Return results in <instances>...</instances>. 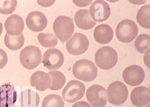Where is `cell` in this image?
<instances>
[{"label": "cell", "instance_id": "obj_1", "mask_svg": "<svg viewBox=\"0 0 150 107\" xmlns=\"http://www.w3.org/2000/svg\"><path fill=\"white\" fill-rule=\"evenodd\" d=\"M74 76L82 81L89 82L93 81L98 74L96 64L89 60L82 59L77 61L72 68Z\"/></svg>", "mask_w": 150, "mask_h": 107}, {"label": "cell", "instance_id": "obj_2", "mask_svg": "<svg viewBox=\"0 0 150 107\" xmlns=\"http://www.w3.org/2000/svg\"><path fill=\"white\" fill-rule=\"evenodd\" d=\"M55 37L64 43L71 37L74 32L73 19L67 16H60L55 19L53 26Z\"/></svg>", "mask_w": 150, "mask_h": 107}, {"label": "cell", "instance_id": "obj_3", "mask_svg": "<svg viewBox=\"0 0 150 107\" xmlns=\"http://www.w3.org/2000/svg\"><path fill=\"white\" fill-rule=\"evenodd\" d=\"M118 55L116 51L110 46H103L96 52V64L102 70H110L117 64Z\"/></svg>", "mask_w": 150, "mask_h": 107}, {"label": "cell", "instance_id": "obj_4", "mask_svg": "<svg viewBox=\"0 0 150 107\" xmlns=\"http://www.w3.org/2000/svg\"><path fill=\"white\" fill-rule=\"evenodd\" d=\"M42 54L40 48L35 46H28L21 50L19 60L21 65L28 70L38 67L42 62Z\"/></svg>", "mask_w": 150, "mask_h": 107}, {"label": "cell", "instance_id": "obj_5", "mask_svg": "<svg viewBox=\"0 0 150 107\" xmlns=\"http://www.w3.org/2000/svg\"><path fill=\"white\" fill-rule=\"evenodd\" d=\"M115 34L117 39L121 42H131L138 34V27L131 19H123L118 24Z\"/></svg>", "mask_w": 150, "mask_h": 107}, {"label": "cell", "instance_id": "obj_6", "mask_svg": "<svg viewBox=\"0 0 150 107\" xmlns=\"http://www.w3.org/2000/svg\"><path fill=\"white\" fill-rule=\"evenodd\" d=\"M127 86L120 81H115L110 84L107 91L109 103L114 105H121L125 103L128 97Z\"/></svg>", "mask_w": 150, "mask_h": 107}, {"label": "cell", "instance_id": "obj_7", "mask_svg": "<svg viewBox=\"0 0 150 107\" xmlns=\"http://www.w3.org/2000/svg\"><path fill=\"white\" fill-rule=\"evenodd\" d=\"M86 92V86L79 80H71L62 91V96L65 101L69 103L77 102L83 98Z\"/></svg>", "mask_w": 150, "mask_h": 107}, {"label": "cell", "instance_id": "obj_8", "mask_svg": "<svg viewBox=\"0 0 150 107\" xmlns=\"http://www.w3.org/2000/svg\"><path fill=\"white\" fill-rule=\"evenodd\" d=\"M88 101L93 107H104L107 104V90L99 84L89 87L86 91Z\"/></svg>", "mask_w": 150, "mask_h": 107}, {"label": "cell", "instance_id": "obj_9", "mask_svg": "<svg viewBox=\"0 0 150 107\" xmlns=\"http://www.w3.org/2000/svg\"><path fill=\"white\" fill-rule=\"evenodd\" d=\"M89 48V40L83 34L75 33L66 43L67 52L72 55L78 56L83 54Z\"/></svg>", "mask_w": 150, "mask_h": 107}, {"label": "cell", "instance_id": "obj_10", "mask_svg": "<svg viewBox=\"0 0 150 107\" xmlns=\"http://www.w3.org/2000/svg\"><path fill=\"white\" fill-rule=\"evenodd\" d=\"M89 14L96 22H102L108 19L111 14L110 6L103 0H96L91 3Z\"/></svg>", "mask_w": 150, "mask_h": 107}, {"label": "cell", "instance_id": "obj_11", "mask_svg": "<svg viewBox=\"0 0 150 107\" xmlns=\"http://www.w3.org/2000/svg\"><path fill=\"white\" fill-rule=\"evenodd\" d=\"M146 74L144 70L138 65H131L124 70L123 78L125 82L132 86L141 84L145 79Z\"/></svg>", "mask_w": 150, "mask_h": 107}, {"label": "cell", "instance_id": "obj_12", "mask_svg": "<svg viewBox=\"0 0 150 107\" xmlns=\"http://www.w3.org/2000/svg\"><path fill=\"white\" fill-rule=\"evenodd\" d=\"M64 54L56 48L48 49L43 56V64L48 70L59 69L64 64Z\"/></svg>", "mask_w": 150, "mask_h": 107}, {"label": "cell", "instance_id": "obj_13", "mask_svg": "<svg viewBox=\"0 0 150 107\" xmlns=\"http://www.w3.org/2000/svg\"><path fill=\"white\" fill-rule=\"evenodd\" d=\"M26 24L30 30L40 32L47 27V19L42 12L34 11L28 14L26 18Z\"/></svg>", "mask_w": 150, "mask_h": 107}, {"label": "cell", "instance_id": "obj_14", "mask_svg": "<svg viewBox=\"0 0 150 107\" xmlns=\"http://www.w3.org/2000/svg\"><path fill=\"white\" fill-rule=\"evenodd\" d=\"M18 99V93L11 84L0 86V107H13Z\"/></svg>", "mask_w": 150, "mask_h": 107}, {"label": "cell", "instance_id": "obj_15", "mask_svg": "<svg viewBox=\"0 0 150 107\" xmlns=\"http://www.w3.org/2000/svg\"><path fill=\"white\" fill-rule=\"evenodd\" d=\"M5 28L9 35L13 36L21 35L24 29L23 19L16 14L11 15L5 21Z\"/></svg>", "mask_w": 150, "mask_h": 107}, {"label": "cell", "instance_id": "obj_16", "mask_svg": "<svg viewBox=\"0 0 150 107\" xmlns=\"http://www.w3.org/2000/svg\"><path fill=\"white\" fill-rule=\"evenodd\" d=\"M131 101L134 106L142 107L147 105L150 101L149 89L146 86H138L133 90Z\"/></svg>", "mask_w": 150, "mask_h": 107}, {"label": "cell", "instance_id": "obj_17", "mask_svg": "<svg viewBox=\"0 0 150 107\" xmlns=\"http://www.w3.org/2000/svg\"><path fill=\"white\" fill-rule=\"evenodd\" d=\"M52 79L47 73L37 71L33 73L30 78V84L39 91L43 92L50 88Z\"/></svg>", "mask_w": 150, "mask_h": 107}, {"label": "cell", "instance_id": "obj_18", "mask_svg": "<svg viewBox=\"0 0 150 107\" xmlns=\"http://www.w3.org/2000/svg\"><path fill=\"white\" fill-rule=\"evenodd\" d=\"M94 38L97 42L106 44L110 42L113 38V31L107 24H101L96 27L93 31Z\"/></svg>", "mask_w": 150, "mask_h": 107}, {"label": "cell", "instance_id": "obj_19", "mask_svg": "<svg viewBox=\"0 0 150 107\" xmlns=\"http://www.w3.org/2000/svg\"><path fill=\"white\" fill-rule=\"evenodd\" d=\"M74 19L77 26L82 30H90L95 27L96 24L88 9H80L77 11L74 16Z\"/></svg>", "mask_w": 150, "mask_h": 107}, {"label": "cell", "instance_id": "obj_20", "mask_svg": "<svg viewBox=\"0 0 150 107\" xmlns=\"http://www.w3.org/2000/svg\"><path fill=\"white\" fill-rule=\"evenodd\" d=\"M40 101L39 94L31 89L24 90L19 96V102L21 107H37Z\"/></svg>", "mask_w": 150, "mask_h": 107}, {"label": "cell", "instance_id": "obj_21", "mask_svg": "<svg viewBox=\"0 0 150 107\" xmlns=\"http://www.w3.org/2000/svg\"><path fill=\"white\" fill-rule=\"evenodd\" d=\"M25 38L23 34L21 35L13 36L6 34L4 37V42L7 48L11 50H18L23 47Z\"/></svg>", "mask_w": 150, "mask_h": 107}, {"label": "cell", "instance_id": "obj_22", "mask_svg": "<svg viewBox=\"0 0 150 107\" xmlns=\"http://www.w3.org/2000/svg\"><path fill=\"white\" fill-rule=\"evenodd\" d=\"M48 74L52 79V82L50 86V89L52 91H58L64 86L66 82V78L62 72L57 70L51 71Z\"/></svg>", "mask_w": 150, "mask_h": 107}, {"label": "cell", "instance_id": "obj_23", "mask_svg": "<svg viewBox=\"0 0 150 107\" xmlns=\"http://www.w3.org/2000/svg\"><path fill=\"white\" fill-rule=\"evenodd\" d=\"M150 6L146 5L142 6L137 12L136 19L137 21L142 28L146 29L150 28Z\"/></svg>", "mask_w": 150, "mask_h": 107}, {"label": "cell", "instance_id": "obj_24", "mask_svg": "<svg viewBox=\"0 0 150 107\" xmlns=\"http://www.w3.org/2000/svg\"><path fill=\"white\" fill-rule=\"evenodd\" d=\"M38 40L40 44L45 48H54L58 43L57 38L53 34H39Z\"/></svg>", "mask_w": 150, "mask_h": 107}, {"label": "cell", "instance_id": "obj_25", "mask_svg": "<svg viewBox=\"0 0 150 107\" xmlns=\"http://www.w3.org/2000/svg\"><path fill=\"white\" fill-rule=\"evenodd\" d=\"M42 107H65V103L59 95L50 94L43 99Z\"/></svg>", "mask_w": 150, "mask_h": 107}, {"label": "cell", "instance_id": "obj_26", "mask_svg": "<svg viewBox=\"0 0 150 107\" xmlns=\"http://www.w3.org/2000/svg\"><path fill=\"white\" fill-rule=\"evenodd\" d=\"M149 45L150 37L146 34L139 35L135 41V47L141 54H144L147 50H149Z\"/></svg>", "mask_w": 150, "mask_h": 107}, {"label": "cell", "instance_id": "obj_27", "mask_svg": "<svg viewBox=\"0 0 150 107\" xmlns=\"http://www.w3.org/2000/svg\"><path fill=\"white\" fill-rule=\"evenodd\" d=\"M18 1L16 0H0V14H11L16 9Z\"/></svg>", "mask_w": 150, "mask_h": 107}, {"label": "cell", "instance_id": "obj_28", "mask_svg": "<svg viewBox=\"0 0 150 107\" xmlns=\"http://www.w3.org/2000/svg\"><path fill=\"white\" fill-rule=\"evenodd\" d=\"M8 57L6 52L4 50L0 49V69L6 66L8 63Z\"/></svg>", "mask_w": 150, "mask_h": 107}, {"label": "cell", "instance_id": "obj_29", "mask_svg": "<svg viewBox=\"0 0 150 107\" xmlns=\"http://www.w3.org/2000/svg\"><path fill=\"white\" fill-rule=\"evenodd\" d=\"M73 3L78 7H85L91 4L92 3V1L91 0H74Z\"/></svg>", "mask_w": 150, "mask_h": 107}, {"label": "cell", "instance_id": "obj_30", "mask_svg": "<svg viewBox=\"0 0 150 107\" xmlns=\"http://www.w3.org/2000/svg\"><path fill=\"white\" fill-rule=\"evenodd\" d=\"M55 2V0H40L38 1V4L42 7H49L52 6Z\"/></svg>", "mask_w": 150, "mask_h": 107}, {"label": "cell", "instance_id": "obj_31", "mask_svg": "<svg viewBox=\"0 0 150 107\" xmlns=\"http://www.w3.org/2000/svg\"><path fill=\"white\" fill-rule=\"evenodd\" d=\"M71 107H92V106H91L88 103H87V102L80 101V102H77V103H75Z\"/></svg>", "mask_w": 150, "mask_h": 107}, {"label": "cell", "instance_id": "obj_32", "mask_svg": "<svg viewBox=\"0 0 150 107\" xmlns=\"http://www.w3.org/2000/svg\"><path fill=\"white\" fill-rule=\"evenodd\" d=\"M149 50H147L144 56V62L147 67H149Z\"/></svg>", "mask_w": 150, "mask_h": 107}, {"label": "cell", "instance_id": "obj_33", "mask_svg": "<svg viewBox=\"0 0 150 107\" xmlns=\"http://www.w3.org/2000/svg\"><path fill=\"white\" fill-rule=\"evenodd\" d=\"M132 3H134V4H144L146 3V1H131Z\"/></svg>", "mask_w": 150, "mask_h": 107}, {"label": "cell", "instance_id": "obj_34", "mask_svg": "<svg viewBox=\"0 0 150 107\" xmlns=\"http://www.w3.org/2000/svg\"><path fill=\"white\" fill-rule=\"evenodd\" d=\"M2 31H3V26H2V24L0 22V36L2 34Z\"/></svg>", "mask_w": 150, "mask_h": 107}, {"label": "cell", "instance_id": "obj_35", "mask_svg": "<svg viewBox=\"0 0 150 107\" xmlns=\"http://www.w3.org/2000/svg\"><path fill=\"white\" fill-rule=\"evenodd\" d=\"M15 107H21V106H19V105H16Z\"/></svg>", "mask_w": 150, "mask_h": 107}, {"label": "cell", "instance_id": "obj_36", "mask_svg": "<svg viewBox=\"0 0 150 107\" xmlns=\"http://www.w3.org/2000/svg\"><path fill=\"white\" fill-rule=\"evenodd\" d=\"M146 107H150V106H149V105H147V106H146Z\"/></svg>", "mask_w": 150, "mask_h": 107}, {"label": "cell", "instance_id": "obj_37", "mask_svg": "<svg viewBox=\"0 0 150 107\" xmlns=\"http://www.w3.org/2000/svg\"><path fill=\"white\" fill-rule=\"evenodd\" d=\"M107 107H111V106H107Z\"/></svg>", "mask_w": 150, "mask_h": 107}]
</instances>
